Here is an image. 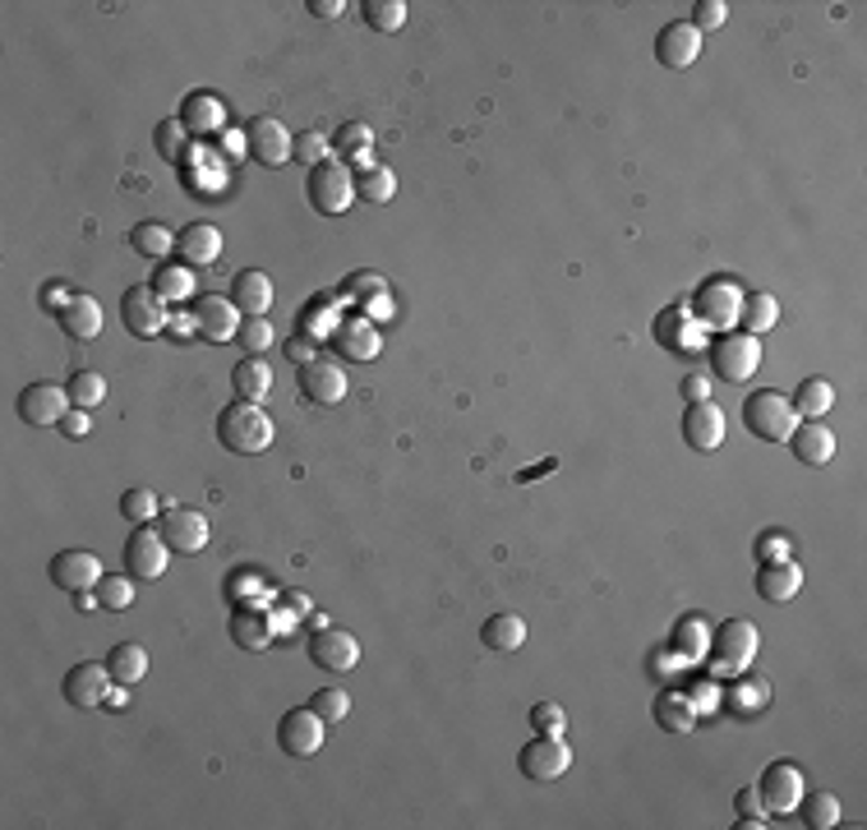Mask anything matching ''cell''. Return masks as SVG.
Segmentation results:
<instances>
[{
  "mask_svg": "<svg viewBox=\"0 0 867 830\" xmlns=\"http://www.w3.org/2000/svg\"><path fill=\"white\" fill-rule=\"evenodd\" d=\"M655 724H660V730H669V734H692V724H697L692 696H683V692L655 696Z\"/></svg>",
  "mask_w": 867,
  "mask_h": 830,
  "instance_id": "cell-34",
  "label": "cell"
},
{
  "mask_svg": "<svg viewBox=\"0 0 867 830\" xmlns=\"http://www.w3.org/2000/svg\"><path fill=\"white\" fill-rule=\"evenodd\" d=\"M531 724H536V734H563L568 730V715L554 702H540V706H531Z\"/></svg>",
  "mask_w": 867,
  "mask_h": 830,
  "instance_id": "cell-50",
  "label": "cell"
},
{
  "mask_svg": "<svg viewBox=\"0 0 867 830\" xmlns=\"http://www.w3.org/2000/svg\"><path fill=\"white\" fill-rule=\"evenodd\" d=\"M328 152H332V139H324L319 129H305V135H296V139H292V158H296V162H305L309 171H314V167H324V162H332Z\"/></svg>",
  "mask_w": 867,
  "mask_h": 830,
  "instance_id": "cell-46",
  "label": "cell"
},
{
  "mask_svg": "<svg viewBox=\"0 0 867 830\" xmlns=\"http://www.w3.org/2000/svg\"><path fill=\"white\" fill-rule=\"evenodd\" d=\"M706 646H711V637H706L701 614H683L678 628H674V651L683 660H697V656H706Z\"/></svg>",
  "mask_w": 867,
  "mask_h": 830,
  "instance_id": "cell-41",
  "label": "cell"
},
{
  "mask_svg": "<svg viewBox=\"0 0 867 830\" xmlns=\"http://www.w3.org/2000/svg\"><path fill=\"white\" fill-rule=\"evenodd\" d=\"M683 444L692 453H716L725 444V411L716 402H692L683 415Z\"/></svg>",
  "mask_w": 867,
  "mask_h": 830,
  "instance_id": "cell-20",
  "label": "cell"
},
{
  "mask_svg": "<svg viewBox=\"0 0 867 830\" xmlns=\"http://www.w3.org/2000/svg\"><path fill=\"white\" fill-rule=\"evenodd\" d=\"M309 706L314 711H319L328 724H341V720H347L351 715V696L347 692H341V688H319V692H314L309 696Z\"/></svg>",
  "mask_w": 867,
  "mask_h": 830,
  "instance_id": "cell-49",
  "label": "cell"
},
{
  "mask_svg": "<svg viewBox=\"0 0 867 830\" xmlns=\"http://www.w3.org/2000/svg\"><path fill=\"white\" fill-rule=\"evenodd\" d=\"M761 365V342L752 332H720L711 342V370L725 383H743Z\"/></svg>",
  "mask_w": 867,
  "mask_h": 830,
  "instance_id": "cell-5",
  "label": "cell"
},
{
  "mask_svg": "<svg viewBox=\"0 0 867 830\" xmlns=\"http://www.w3.org/2000/svg\"><path fill=\"white\" fill-rule=\"evenodd\" d=\"M364 23H370L374 33H398L406 23V0H364Z\"/></svg>",
  "mask_w": 867,
  "mask_h": 830,
  "instance_id": "cell-44",
  "label": "cell"
},
{
  "mask_svg": "<svg viewBox=\"0 0 867 830\" xmlns=\"http://www.w3.org/2000/svg\"><path fill=\"white\" fill-rule=\"evenodd\" d=\"M309 10L319 14V19H337V14L347 10V6H341V0H309Z\"/></svg>",
  "mask_w": 867,
  "mask_h": 830,
  "instance_id": "cell-60",
  "label": "cell"
},
{
  "mask_svg": "<svg viewBox=\"0 0 867 830\" xmlns=\"http://www.w3.org/2000/svg\"><path fill=\"white\" fill-rule=\"evenodd\" d=\"M725 19H729L725 0H701V6H697V14H692V29H697V33H711V29H720Z\"/></svg>",
  "mask_w": 867,
  "mask_h": 830,
  "instance_id": "cell-51",
  "label": "cell"
},
{
  "mask_svg": "<svg viewBox=\"0 0 867 830\" xmlns=\"http://www.w3.org/2000/svg\"><path fill=\"white\" fill-rule=\"evenodd\" d=\"M568 766H572V747L563 743V734H536L517 752V770H521V780H531V785L563 780Z\"/></svg>",
  "mask_w": 867,
  "mask_h": 830,
  "instance_id": "cell-3",
  "label": "cell"
},
{
  "mask_svg": "<svg viewBox=\"0 0 867 830\" xmlns=\"http://www.w3.org/2000/svg\"><path fill=\"white\" fill-rule=\"evenodd\" d=\"M61 429H65V438H88V429H93L88 411H84V406H70V415L61 421Z\"/></svg>",
  "mask_w": 867,
  "mask_h": 830,
  "instance_id": "cell-54",
  "label": "cell"
},
{
  "mask_svg": "<svg viewBox=\"0 0 867 830\" xmlns=\"http://www.w3.org/2000/svg\"><path fill=\"white\" fill-rule=\"evenodd\" d=\"M799 590H803V567H799L794 558H771V563H761V573H757V595H761V600L790 605Z\"/></svg>",
  "mask_w": 867,
  "mask_h": 830,
  "instance_id": "cell-22",
  "label": "cell"
},
{
  "mask_svg": "<svg viewBox=\"0 0 867 830\" xmlns=\"http://www.w3.org/2000/svg\"><path fill=\"white\" fill-rule=\"evenodd\" d=\"M226 632H231V641L241 646V651H264V646H273V637H277L273 618L264 609H250V605H241V609L231 614Z\"/></svg>",
  "mask_w": 867,
  "mask_h": 830,
  "instance_id": "cell-26",
  "label": "cell"
},
{
  "mask_svg": "<svg viewBox=\"0 0 867 830\" xmlns=\"http://www.w3.org/2000/svg\"><path fill=\"white\" fill-rule=\"evenodd\" d=\"M697 305H701V319H706V323H711V328H725V332H729V323H739L743 296H739V287H733V281L716 277V281H706V287H701Z\"/></svg>",
  "mask_w": 867,
  "mask_h": 830,
  "instance_id": "cell-24",
  "label": "cell"
},
{
  "mask_svg": "<svg viewBox=\"0 0 867 830\" xmlns=\"http://www.w3.org/2000/svg\"><path fill=\"white\" fill-rule=\"evenodd\" d=\"M790 448H794V457L807 461V466H826V461L835 457V434H831L822 421H803V425H794V434H790Z\"/></svg>",
  "mask_w": 867,
  "mask_h": 830,
  "instance_id": "cell-27",
  "label": "cell"
},
{
  "mask_svg": "<svg viewBox=\"0 0 867 830\" xmlns=\"http://www.w3.org/2000/svg\"><path fill=\"white\" fill-rule=\"evenodd\" d=\"M790 406H794V415H803V421H822V415L835 406V387H831V379H803L799 393L790 397Z\"/></svg>",
  "mask_w": 867,
  "mask_h": 830,
  "instance_id": "cell-35",
  "label": "cell"
},
{
  "mask_svg": "<svg viewBox=\"0 0 867 830\" xmlns=\"http://www.w3.org/2000/svg\"><path fill=\"white\" fill-rule=\"evenodd\" d=\"M148 287L157 291V296H162L167 305H180V300H190L194 296V268H186V264H162V268H157L152 273V281H148Z\"/></svg>",
  "mask_w": 867,
  "mask_h": 830,
  "instance_id": "cell-37",
  "label": "cell"
},
{
  "mask_svg": "<svg viewBox=\"0 0 867 830\" xmlns=\"http://www.w3.org/2000/svg\"><path fill=\"white\" fill-rule=\"evenodd\" d=\"M167 563H171V544L162 540V531H157V526H135V535L125 540V567H129V577L157 582V577L167 573Z\"/></svg>",
  "mask_w": 867,
  "mask_h": 830,
  "instance_id": "cell-8",
  "label": "cell"
},
{
  "mask_svg": "<svg viewBox=\"0 0 867 830\" xmlns=\"http://www.w3.org/2000/svg\"><path fill=\"white\" fill-rule=\"evenodd\" d=\"M231 387H235V397H241V402H264V397L273 393V370L264 365V355H245V360H235V370H231Z\"/></svg>",
  "mask_w": 867,
  "mask_h": 830,
  "instance_id": "cell-30",
  "label": "cell"
},
{
  "mask_svg": "<svg viewBox=\"0 0 867 830\" xmlns=\"http://www.w3.org/2000/svg\"><path fill=\"white\" fill-rule=\"evenodd\" d=\"M332 342L341 347V355H351V360H374L379 355V332H374V323L370 319H347V323H337V332H332Z\"/></svg>",
  "mask_w": 867,
  "mask_h": 830,
  "instance_id": "cell-32",
  "label": "cell"
},
{
  "mask_svg": "<svg viewBox=\"0 0 867 830\" xmlns=\"http://www.w3.org/2000/svg\"><path fill=\"white\" fill-rule=\"evenodd\" d=\"M107 669H112V679L120 688H135V683H144V673H148V651L139 641H116L107 651Z\"/></svg>",
  "mask_w": 867,
  "mask_h": 830,
  "instance_id": "cell-33",
  "label": "cell"
},
{
  "mask_svg": "<svg viewBox=\"0 0 867 830\" xmlns=\"http://www.w3.org/2000/svg\"><path fill=\"white\" fill-rule=\"evenodd\" d=\"M743 421L757 438H766V444H790V434L799 425V415L790 406V397L775 393V387H761L743 402Z\"/></svg>",
  "mask_w": 867,
  "mask_h": 830,
  "instance_id": "cell-2",
  "label": "cell"
},
{
  "mask_svg": "<svg viewBox=\"0 0 867 830\" xmlns=\"http://www.w3.org/2000/svg\"><path fill=\"white\" fill-rule=\"evenodd\" d=\"M282 600H286V605H292L296 614H309V595H305V590H286V595H282Z\"/></svg>",
  "mask_w": 867,
  "mask_h": 830,
  "instance_id": "cell-61",
  "label": "cell"
},
{
  "mask_svg": "<svg viewBox=\"0 0 867 830\" xmlns=\"http://www.w3.org/2000/svg\"><path fill=\"white\" fill-rule=\"evenodd\" d=\"M176 258L186 268H213L222 258V231L213 222H194L176 236Z\"/></svg>",
  "mask_w": 867,
  "mask_h": 830,
  "instance_id": "cell-21",
  "label": "cell"
},
{
  "mask_svg": "<svg viewBox=\"0 0 867 830\" xmlns=\"http://www.w3.org/2000/svg\"><path fill=\"white\" fill-rule=\"evenodd\" d=\"M235 342L245 347V355H264V351L273 347V323H268V315L245 319V323H241V332H235Z\"/></svg>",
  "mask_w": 867,
  "mask_h": 830,
  "instance_id": "cell-48",
  "label": "cell"
},
{
  "mask_svg": "<svg viewBox=\"0 0 867 830\" xmlns=\"http://www.w3.org/2000/svg\"><path fill=\"white\" fill-rule=\"evenodd\" d=\"M70 300H74V291H65L61 281H51V287L42 291V305H46V309H65Z\"/></svg>",
  "mask_w": 867,
  "mask_h": 830,
  "instance_id": "cell-58",
  "label": "cell"
},
{
  "mask_svg": "<svg viewBox=\"0 0 867 830\" xmlns=\"http://www.w3.org/2000/svg\"><path fill=\"white\" fill-rule=\"evenodd\" d=\"M332 152H337V158H347V162H356L360 171L374 167V129L364 120H347L332 135Z\"/></svg>",
  "mask_w": 867,
  "mask_h": 830,
  "instance_id": "cell-29",
  "label": "cell"
},
{
  "mask_svg": "<svg viewBox=\"0 0 867 830\" xmlns=\"http://www.w3.org/2000/svg\"><path fill=\"white\" fill-rule=\"evenodd\" d=\"M286 351H292V360H300V365H309V360H319V351H314L309 337H292V342H286Z\"/></svg>",
  "mask_w": 867,
  "mask_h": 830,
  "instance_id": "cell-57",
  "label": "cell"
},
{
  "mask_svg": "<svg viewBox=\"0 0 867 830\" xmlns=\"http://www.w3.org/2000/svg\"><path fill=\"white\" fill-rule=\"evenodd\" d=\"M218 444L235 457H258L273 448V421L258 402H241L235 397L222 415H218Z\"/></svg>",
  "mask_w": 867,
  "mask_h": 830,
  "instance_id": "cell-1",
  "label": "cell"
},
{
  "mask_svg": "<svg viewBox=\"0 0 867 830\" xmlns=\"http://www.w3.org/2000/svg\"><path fill=\"white\" fill-rule=\"evenodd\" d=\"M292 139L296 135H286V125L273 120V116H254L245 125V152H250L258 167H286V162H296L292 158Z\"/></svg>",
  "mask_w": 867,
  "mask_h": 830,
  "instance_id": "cell-9",
  "label": "cell"
},
{
  "mask_svg": "<svg viewBox=\"0 0 867 830\" xmlns=\"http://www.w3.org/2000/svg\"><path fill=\"white\" fill-rule=\"evenodd\" d=\"M129 245H135V254H144V258H162L176 249V231L171 226H162V222H139L135 231H129Z\"/></svg>",
  "mask_w": 867,
  "mask_h": 830,
  "instance_id": "cell-38",
  "label": "cell"
},
{
  "mask_svg": "<svg viewBox=\"0 0 867 830\" xmlns=\"http://www.w3.org/2000/svg\"><path fill=\"white\" fill-rule=\"evenodd\" d=\"M356 194H360V199H370V203H388L392 194H398V175H392L383 162L364 167V171L356 175Z\"/></svg>",
  "mask_w": 867,
  "mask_h": 830,
  "instance_id": "cell-42",
  "label": "cell"
},
{
  "mask_svg": "<svg viewBox=\"0 0 867 830\" xmlns=\"http://www.w3.org/2000/svg\"><path fill=\"white\" fill-rule=\"evenodd\" d=\"M305 194H309V208H314V213L341 217V213H347V208L356 203V175L341 167V162H324V167L309 171Z\"/></svg>",
  "mask_w": 867,
  "mask_h": 830,
  "instance_id": "cell-4",
  "label": "cell"
},
{
  "mask_svg": "<svg viewBox=\"0 0 867 830\" xmlns=\"http://www.w3.org/2000/svg\"><path fill=\"white\" fill-rule=\"evenodd\" d=\"M112 688H116V679H112L107 660H84V664H74V669L65 673V683H61L65 702H70L74 711H97L102 702H112Z\"/></svg>",
  "mask_w": 867,
  "mask_h": 830,
  "instance_id": "cell-7",
  "label": "cell"
},
{
  "mask_svg": "<svg viewBox=\"0 0 867 830\" xmlns=\"http://www.w3.org/2000/svg\"><path fill=\"white\" fill-rule=\"evenodd\" d=\"M231 305L241 309L245 319L268 315V305H273V281H268V273H258V268H241V273H235V281H231Z\"/></svg>",
  "mask_w": 867,
  "mask_h": 830,
  "instance_id": "cell-25",
  "label": "cell"
},
{
  "mask_svg": "<svg viewBox=\"0 0 867 830\" xmlns=\"http://www.w3.org/2000/svg\"><path fill=\"white\" fill-rule=\"evenodd\" d=\"M392 315V300L388 296H374L370 305H364V319H370V323H379V319H388Z\"/></svg>",
  "mask_w": 867,
  "mask_h": 830,
  "instance_id": "cell-59",
  "label": "cell"
},
{
  "mask_svg": "<svg viewBox=\"0 0 867 830\" xmlns=\"http://www.w3.org/2000/svg\"><path fill=\"white\" fill-rule=\"evenodd\" d=\"M102 323H107V319H102V305L93 296H74L61 309V328H65V337H74V342H97Z\"/></svg>",
  "mask_w": 867,
  "mask_h": 830,
  "instance_id": "cell-28",
  "label": "cell"
},
{
  "mask_svg": "<svg viewBox=\"0 0 867 830\" xmlns=\"http://www.w3.org/2000/svg\"><path fill=\"white\" fill-rule=\"evenodd\" d=\"M190 315H194V332L213 347L235 342V332H241V323H245V315L231 305V296H203V300H194Z\"/></svg>",
  "mask_w": 867,
  "mask_h": 830,
  "instance_id": "cell-12",
  "label": "cell"
},
{
  "mask_svg": "<svg viewBox=\"0 0 867 830\" xmlns=\"http://www.w3.org/2000/svg\"><path fill=\"white\" fill-rule=\"evenodd\" d=\"M157 508H162V503H157L152 489H125V494H120V517H125V522H135V526H148L157 517Z\"/></svg>",
  "mask_w": 867,
  "mask_h": 830,
  "instance_id": "cell-47",
  "label": "cell"
},
{
  "mask_svg": "<svg viewBox=\"0 0 867 830\" xmlns=\"http://www.w3.org/2000/svg\"><path fill=\"white\" fill-rule=\"evenodd\" d=\"M757 558H761V563L790 558V540H784V535H761V540H757Z\"/></svg>",
  "mask_w": 867,
  "mask_h": 830,
  "instance_id": "cell-53",
  "label": "cell"
},
{
  "mask_svg": "<svg viewBox=\"0 0 867 830\" xmlns=\"http://www.w3.org/2000/svg\"><path fill=\"white\" fill-rule=\"evenodd\" d=\"M157 531L171 544V554H203L208 535H213V526H208V517L199 508H167Z\"/></svg>",
  "mask_w": 867,
  "mask_h": 830,
  "instance_id": "cell-10",
  "label": "cell"
},
{
  "mask_svg": "<svg viewBox=\"0 0 867 830\" xmlns=\"http://www.w3.org/2000/svg\"><path fill=\"white\" fill-rule=\"evenodd\" d=\"M711 651H716V660H711V673H716V679L743 673V669L752 664V656H757V628H752L748 618H729L725 628L711 637Z\"/></svg>",
  "mask_w": 867,
  "mask_h": 830,
  "instance_id": "cell-6",
  "label": "cell"
},
{
  "mask_svg": "<svg viewBox=\"0 0 867 830\" xmlns=\"http://www.w3.org/2000/svg\"><path fill=\"white\" fill-rule=\"evenodd\" d=\"M480 641L498 656H512V651L527 646V622H521L517 614H494V618L480 622Z\"/></svg>",
  "mask_w": 867,
  "mask_h": 830,
  "instance_id": "cell-31",
  "label": "cell"
},
{
  "mask_svg": "<svg viewBox=\"0 0 867 830\" xmlns=\"http://www.w3.org/2000/svg\"><path fill=\"white\" fill-rule=\"evenodd\" d=\"M799 808H803V821H807L812 830H831V826H839V817H845V808H839V798H835V794H826V789L803 794V798H799Z\"/></svg>",
  "mask_w": 867,
  "mask_h": 830,
  "instance_id": "cell-39",
  "label": "cell"
},
{
  "mask_svg": "<svg viewBox=\"0 0 867 830\" xmlns=\"http://www.w3.org/2000/svg\"><path fill=\"white\" fill-rule=\"evenodd\" d=\"M65 393H70V406L93 411L102 397H107V379H102L97 370H78V374L65 383Z\"/></svg>",
  "mask_w": 867,
  "mask_h": 830,
  "instance_id": "cell-45",
  "label": "cell"
},
{
  "mask_svg": "<svg viewBox=\"0 0 867 830\" xmlns=\"http://www.w3.org/2000/svg\"><path fill=\"white\" fill-rule=\"evenodd\" d=\"M300 397L309 406H337L341 397H347V374H341V365H332V360H309V365H300Z\"/></svg>",
  "mask_w": 867,
  "mask_h": 830,
  "instance_id": "cell-16",
  "label": "cell"
},
{
  "mask_svg": "<svg viewBox=\"0 0 867 830\" xmlns=\"http://www.w3.org/2000/svg\"><path fill=\"white\" fill-rule=\"evenodd\" d=\"M65 402H70L65 387H56V383H29L19 393V421L23 425H61L65 415H70Z\"/></svg>",
  "mask_w": 867,
  "mask_h": 830,
  "instance_id": "cell-18",
  "label": "cell"
},
{
  "mask_svg": "<svg viewBox=\"0 0 867 830\" xmlns=\"http://www.w3.org/2000/svg\"><path fill=\"white\" fill-rule=\"evenodd\" d=\"M683 402H711V379H701V374H692V379H683Z\"/></svg>",
  "mask_w": 867,
  "mask_h": 830,
  "instance_id": "cell-56",
  "label": "cell"
},
{
  "mask_svg": "<svg viewBox=\"0 0 867 830\" xmlns=\"http://www.w3.org/2000/svg\"><path fill=\"white\" fill-rule=\"evenodd\" d=\"M102 577V558L97 554H88V550H61L56 558H51V582H56L61 590H70V595H78V590H93Z\"/></svg>",
  "mask_w": 867,
  "mask_h": 830,
  "instance_id": "cell-17",
  "label": "cell"
},
{
  "mask_svg": "<svg viewBox=\"0 0 867 830\" xmlns=\"http://www.w3.org/2000/svg\"><path fill=\"white\" fill-rule=\"evenodd\" d=\"M152 148H157V158H162V162H186V152H190V129L180 125L176 116H171V120H157V129H152Z\"/></svg>",
  "mask_w": 867,
  "mask_h": 830,
  "instance_id": "cell-40",
  "label": "cell"
},
{
  "mask_svg": "<svg viewBox=\"0 0 867 830\" xmlns=\"http://www.w3.org/2000/svg\"><path fill=\"white\" fill-rule=\"evenodd\" d=\"M93 590H97L102 609H112V614H120V609L135 605V577H129V573H107Z\"/></svg>",
  "mask_w": 867,
  "mask_h": 830,
  "instance_id": "cell-43",
  "label": "cell"
},
{
  "mask_svg": "<svg viewBox=\"0 0 867 830\" xmlns=\"http://www.w3.org/2000/svg\"><path fill=\"white\" fill-rule=\"evenodd\" d=\"M757 794L766 802V812L784 817V812H799V798H803V770L794 762H771L761 770Z\"/></svg>",
  "mask_w": 867,
  "mask_h": 830,
  "instance_id": "cell-11",
  "label": "cell"
},
{
  "mask_svg": "<svg viewBox=\"0 0 867 830\" xmlns=\"http://www.w3.org/2000/svg\"><path fill=\"white\" fill-rule=\"evenodd\" d=\"M697 56H701V33L692 23L688 19L665 23L660 38H655V61L665 70H688V65H697Z\"/></svg>",
  "mask_w": 867,
  "mask_h": 830,
  "instance_id": "cell-19",
  "label": "cell"
},
{
  "mask_svg": "<svg viewBox=\"0 0 867 830\" xmlns=\"http://www.w3.org/2000/svg\"><path fill=\"white\" fill-rule=\"evenodd\" d=\"M739 323L743 332L752 337H766L775 323H780V300L771 291H757V296H743V309H739Z\"/></svg>",
  "mask_w": 867,
  "mask_h": 830,
  "instance_id": "cell-36",
  "label": "cell"
},
{
  "mask_svg": "<svg viewBox=\"0 0 867 830\" xmlns=\"http://www.w3.org/2000/svg\"><path fill=\"white\" fill-rule=\"evenodd\" d=\"M176 120L186 125L190 135L208 139V135H222V129H226V107H222V97H213L208 88H199V93H190L186 102H180V116H176Z\"/></svg>",
  "mask_w": 867,
  "mask_h": 830,
  "instance_id": "cell-23",
  "label": "cell"
},
{
  "mask_svg": "<svg viewBox=\"0 0 867 830\" xmlns=\"http://www.w3.org/2000/svg\"><path fill=\"white\" fill-rule=\"evenodd\" d=\"M347 291H351V296H364V305H370L374 296H388L383 277H351V281H347Z\"/></svg>",
  "mask_w": 867,
  "mask_h": 830,
  "instance_id": "cell-55",
  "label": "cell"
},
{
  "mask_svg": "<svg viewBox=\"0 0 867 830\" xmlns=\"http://www.w3.org/2000/svg\"><path fill=\"white\" fill-rule=\"evenodd\" d=\"M309 660L324 673H351L360 669V641L341 628H319V637H309Z\"/></svg>",
  "mask_w": 867,
  "mask_h": 830,
  "instance_id": "cell-15",
  "label": "cell"
},
{
  "mask_svg": "<svg viewBox=\"0 0 867 830\" xmlns=\"http://www.w3.org/2000/svg\"><path fill=\"white\" fill-rule=\"evenodd\" d=\"M120 319H125V328L135 332V337H157V332H167V300L157 296L152 287H129L125 296H120Z\"/></svg>",
  "mask_w": 867,
  "mask_h": 830,
  "instance_id": "cell-14",
  "label": "cell"
},
{
  "mask_svg": "<svg viewBox=\"0 0 867 830\" xmlns=\"http://www.w3.org/2000/svg\"><path fill=\"white\" fill-rule=\"evenodd\" d=\"M324 730H328V720L314 711V706H300V711H286L282 715L277 743L292 752V757H314V752H324Z\"/></svg>",
  "mask_w": 867,
  "mask_h": 830,
  "instance_id": "cell-13",
  "label": "cell"
},
{
  "mask_svg": "<svg viewBox=\"0 0 867 830\" xmlns=\"http://www.w3.org/2000/svg\"><path fill=\"white\" fill-rule=\"evenodd\" d=\"M739 826H766V802H761L757 789L739 794Z\"/></svg>",
  "mask_w": 867,
  "mask_h": 830,
  "instance_id": "cell-52",
  "label": "cell"
}]
</instances>
